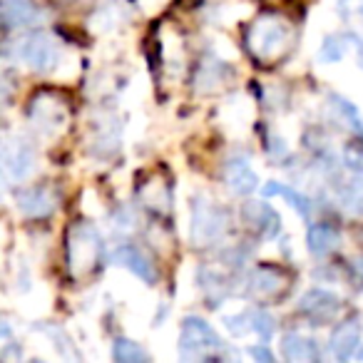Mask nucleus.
<instances>
[{
    "instance_id": "obj_1",
    "label": "nucleus",
    "mask_w": 363,
    "mask_h": 363,
    "mask_svg": "<svg viewBox=\"0 0 363 363\" xmlns=\"http://www.w3.org/2000/svg\"><path fill=\"white\" fill-rule=\"evenodd\" d=\"M291 26L279 16H262L247 30V50L259 62H272L289 50Z\"/></svg>"
},
{
    "instance_id": "obj_2",
    "label": "nucleus",
    "mask_w": 363,
    "mask_h": 363,
    "mask_svg": "<svg viewBox=\"0 0 363 363\" xmlns=\"http://www.w3.org/2000/svg\"><path fill=\"white\" fill-rule=\"evenodd\" d=\"M224 348V341L219 333L199 316L182 318L179 338H177V353L182 361H207L214 353Z\"/></svg>"
},
{
    "instance_id": "obj_3",
    "label": "nucleus",
    "mask_w": 363,
    "mask_h": 363,
    "mask_svg": "<svg viewBox=\"0 0 363 363\" xmlns=\"http://www.w3.org/2000/svg\"><path fill=\"white\" fill-rule=\"evenodd\" d=\"M229 229V217L217 202L199 194L192 202V219H189V239L194 247H212L222 242Z\"/></svg>"
},
{
    "instance_id": "obj_4",
    "label": "nucleus",
    "mask_w": 363,
    "mask_h": 363,
    "mask_svg": "<svg viewBox=\"0 0 363 363\" xmlns=\"http://www.w3.org/2000/svg\"><path fill=\"white\" fill-rule=\"evenodd\" d=\"M102 252V237L92 224L77 222L67 234V267L72 277H85L97 264Z\"/></svg>"
},
{
    "instance_id": "obj_5",
    "label": "nucleus",
    "mask_w": 363,
    "mask_h": 363,
    "mask_svg": "<svg viewBox=\"0 0 363 363\" xmlns=\"http://www.w3.org/2000/svg\"><path fill=\"white\" fill-rule=\"evenodd\" d=\"M35 169V147L26 137H6L3 142V174L8 182H23Z\"/></svg>"
},
{
    "instance_id": "obj_6",
    "label": "nucleus",
    "mask_w": 363,
    "mask_h": 363,
    "mask_svg": "<svg viewBox=\"0 0 363 363\" xmlns=\"http://www.w3.org/2000/svg\"><path fill=\"white\" fill-rule=\"evenodd\" d=\"M16 57L30 65L35 72H48L57 65V45L45 33H30L18 40Z\"/></svg>"
},
{
    "instance_id": "obj_7",
    "label": "nucleus",
    "mask_w": 363,
    "mask_h": 363,
    "mask_svg": "<svg viewBox=\"0 0 363 363\" xmlns=\"http://www.w3.org/2000/svg\"><path fill=\"white\" fill-rule=\"evenodd\" d=\"M296 311L301 316H306L313 326H323V323H331L333 318L341 311V298L336 296L328 289H308L301 298H298Z\"/></svg>"
},
{
    "instance_id": "obj_8",
    "label": "nucleus",
    "mask_w": 363,
    "mask_h": 363,
    "mask_svg": "<svg viewBox=\"0 0 363 363\" xmlns=\"http://www.w3.org/2000/svg\"><path fill=\"white\" fill-rule=\"evenodd\" d=\"M110 262L115 264V267H122V269H127V272H132L137 279H142L147 286H155L157 284V267L152 264V259L147 257L145 252H140V249L132 247V244H120V247L112 249Z\"/></svg>"
},
{
    "instance_id": "obj_9",
    "label": "nucleus",
    "mask_w": 363,
    "mask_h": 363,
    "mask_svg": "<svg viewBox=\"0 0 363 363\" xmlns=\"http://www.w3.org/2000/svg\"><path fill=\"white\" fill-rule=\"evenodd\" d=\"M67 115H65V105L57 100H52L50 95H40L33 100L30 105V122L40 135H55L62 130Z\"/></svg>"
},
{
    "instance_id": "obj_10",
    "label": "nucleus",
    "mask_w": 363,
    "mask_h": 363,
    "mask_svg": "<svg viewBox=\"0 0 363 363\" xmlns=\"http://www.w3.org/2000/svg\"><path fill=\"white\" fill-rule=\"evenodd\" d=\"M224 184L239 197H249L259 189V174L244 155H232L224 162Z\"/></svg>"
},
{
    "instance_id": "obj_11",
    "label": "nucleus",
    "mask_w": 363,
    "mask_h": 363,
    "mask_svg": "<svg viewBox=\"0 0 363 363\" xmlns=\"http://www.w3.org/2000/svg\"><path fill=\"white\" fill-rule=\"evenodd\" d=\"M242 219L264 239H274L281 232V217L269 202H247L242 209Z\"/></svg>"
},
{
    "instance_id": "obj_12",
    "label": "nucleus",
    "mask_w": 363,
    "mask_h": 363,
    "mask_svg": "<svg viewBox=\"0 0 363 363\" xmlns=\"http://www.w3.org/2000/svg\"><path fill=\"white\" fill-rule=\"evenodd\" d=\"M16 207H18V212L26 214V217L43 219L55 212L57 197L48 187H26V189H18Z\"/></svg>"
},
{
    "instance_id": "obj_13",
    "label": "nucleus",
    "mask_w": 363,
    "mask_h": 363,
    "mask_svg": "<svg viewBox=\"0 0 363 363\" xmlns=\"http://www.w3.org/2000/svg\"><path fill=\"white\" fill-rule=\"evenodd\" d=\"M361 336H363V328L356 318H348V321L338 323L331 331V336H328V353L333 358H338V361H346V358L356 356Z\"/></svg>"
},
{
    "instance_id": "obj_14",
    "label": "nucleus",
    "mask_w": 363,
    "mask_h": 363,
    "mask_svg": "<svg viewBox=\"0 0 363 363\" xmlns=\"http://www.w3.org/2000/svg\"><path fill=\"white\" fill-rule=\"evenodd\" d=\"M306 244H308V254H311V257L323 259L338 249L341 234H338V229L328 222H311L308 234H306Z\"/></svg>"
},
{
    "instance_id": "obj_15",
    "label": "nucleus",
    "mask_w": 363,
    "mask_h": 363,
    "mask_svg": "<svg viewBox=\"0 0 363 363\" xmlns=\"http://www.w3.org/2000/svg\"><path fill=\"white\" fill-rule=\"evenodd\" d=\"M262 194H264V197H281L284 202H286L289 207H291L294 212H296L298 217L303 219V222L311 224L313 204H311V199H308L303 192L289 187V184H284V182H267V184L262 187Z\"/></svg>"
},
{
    "instance_id": "obj_16",
    "label": "nucleus",
    "mask_w": 363,
    "mask_h": 363,
    "mask_svg": "<svg viewBox=\"0 0 363 363\" xmlns=\"http://www.w3.org/2000/svg\"><path fill=\"white\" fill-rule=\"evenodd\" d=\"M43 11L33 0H3V23L6 28H30L43 21Z\"/></svg>"
},
{
    "instance_id": "obj_17",
    "label": "nucleus",
    "mask_w": 363,
    "mask_h": 363,
    "mask_svg": "<svg viewBox=\"0 0 363 363\" xmlns=\"http://www.w3.org/2000/svg\"><path fill=\"white\" fill-rule=\"evenodd\" d=\"M281 353L286 361H318L321 351H318V343L313 338L303 336L298 331H289L281 336Z\"/></svg>"
},
{
    "instance_id": "obj_18",
    "label": "nucleus",
    "mask_w": 363,
    "mask_h": 363,
    "mask_svg": "<svg viewBox=\"0 0 363 363\" xmlns=\"http://www.w3.org/2000/svg\"><path fill=\"white\" fill-rule=\"evenodd\" d=\"M338 202L343 209L351 214H363V174L361 172H351L348 179H338L336 184Z\"/></svg>"
},
{
    "instance_id": "obj_19",
    "label": "nucleus",
    "mask_w": 363,
    "mask_h": 363,
    "mask_svg": "<svg viewBox=\"0 0 363 363\" xmlns=\"http://www.w3.org/2000/svg\"><path fill=\"white\" fill-rule=\"evenodd\" d=\"M281 289V274L277 269L269 267H257L249 272L247 277V291L254 296H272Z\"/></svg>"
},
{
    "instance_id": "obj_20",
    "label": "nucleus",
    "mask_w": 363,
    "mask_h": 363,
    "mask_svg": "<svg viewBox=\"0 0 363 363\" xmlns=\"http://www.w3.org/2000/svg\"><path fill=\"white\" fill-rule=\"evenodd\" d=\"M353 45V35L351 33H331L321 40V48H318V60L326 62V65H333V62L343 60L348 52V48Z\"/></svg>"
},
{
    "instance_id": "obj_21",
    "label": "nucleus",
    "mask_w": 363,
    "mask_h": 363,
    "mask_svg": "<svg viewBox=\"0 0 363 363\" xmlns=\"http://www.w3.org/2000/svg\"><path fill=\"white\" fill-rule=\"evenodd\" d=\"M328 100H331V107L336 110V115L341 117V120L346 122L353 132H356L358 140H363V117H361V112H358V107L353 105L351 100H346L343 95H336V92H331Z\"/></svg>"
},
{
    "instance_id": "obj_22",
    "label": "nucleus",
    "mask_w": 363,
    "mask_h": 363,
    "mask_svg": "<svg viewBox=\"0 0 363 363\" xmlns=\"http://www.w3.org/2000/svg\"><path fill=\"white\" fill-rule=\"evenodd\" d=\"M112 358L120 363H142L150 356H147L145 348L132 341V338H115V343H112Z\"/></svg>"
},
{
    "instance_id": "obj_23",
    "label": "nucleus",
    "mask_w": 363,
    "mask_h": 363,
    "mask_svg": "<svg viewBox=\"0 0 363 363\" xmlns=\"http://www.w3.org/2000/svg\"><path fill=\"white\" fill-rule=\"evenodd\" d=\"M249 321H252V331L262 336V341H269L277 331V321L267 308H252L249 311Z\"/></svg>"
},
{
    "instance_id": "obj_24",
    "label": "nucleus",
    "mask_w": 363,
    "mask_h": 363,
    "mask_svg": "<svg viewBox=\"0 0 363 363\" xmlns=\"http://www.w3.org/2000/svg\"><path fill=\"white\" fill-rule=\"evenodd\" d=\"M229 75V70L224 67V62H204L202 67H199V75H197V82L199 85H209V90H212L214 85H222L224 77Z\"/></svg>"
},
{
    "instance_id": "obj_25",
    "label": "nucleus",
    "mask_w": 363,
    "mask_h": 363,
    "mask_svg": "<svg viewBox=\"0 0 363 363\" xmlns=\"http://www.w3.org/2000/svg\"><path fill=\"white\" fill-rule=\"evenodd\" d=\"M224 326L232 336H244L252 331V321H249V311L234 313V316H224Z\"/></svg>"
},
{
    "instance_id": "obj_26",
    "label": "nucleus",
    "mask_w": 363,
    "mask_h": 363,
    "mask_svg": "<svg viewBox=\"0 0 363 363\" xmlns=\"http://www.w3.org/2000/svg\"><path fill=\"white\" fill-rule=\"evenodd\" d=\"M343 164L351 172H361L363 174V145H346L343 147Z\"/></svg>"
},
{
    "instance_id": "obj_27",
    "label": "nucleus",
    "mask_w": 363,
    "mask_h": 363,
    "mask_svg": "<svg viewBox=\"0 0 363 363\" xmlns=\"http://www.w3.org/2000/svg\"><path fill=\"white\" fill-rule=\"evenodd\" d=\"M338 16L343 21H353V18H363V0H338Z\"/></svg>"
},
{
    "instance_id": "obj_28",
    "label": "nucleus",
    "mask_w": 363,
    "mask_h": 363,
    "mask_svg": "<svg viewBox=\"0 0 363 363\" xmlns=\"http://www.w3.org/2000/svg\"><path fill=\"white\" fill-rule=\"evenodd\" d=\"M249 356H254L257 361H267V363L274 361V353L267 348V343H262V346H252L249 348Z\"/></svg>"
},
{
    "instance_id": "obj_29",
    "label": "nucleus",
    "mask_w": 363,
    "mask_h": 363,
    "mask_svg": "<svg viewBox=\"0 0 363 363\" xmlns=\"http://www.w3.org/2000/svg\"><path fill=\"white\" fill-rule=\"evenodd\" d=\"M353 48H356V57H358V65L363 70V38L353 35Z\"/></svg>"
},
{
    "instance_id": "obj_30",
    "label": "nucleus",
    "mask_w": 363,
    "mask_h": 363,
    "mask_svg": "<svg viewBox=\"0 0 363 363\" xmlns=\"http://www.w3.org/2000/svg\"><path fill=\"white\" fill-rule=\"evenodd\" d=\"M358 264V272H361V279H363V259H361V262H356Z\"/></svg>"
},
{
    "instance_id": "obj_31",
    "label": "nucleus",
    "mask_w": 363,
    "mask_h": 363,
    "mask_svg": "<svg viewBox=\"0 0 363 363\" xmlns=\"http://www.w3.org/2000/svg\"><path fill=\"white\" fill-rule=\"evenodd\" d=\"M358 358H363V348H358V353H356Z\"/></svg>"
}]
</instances>
